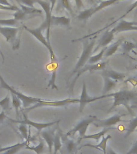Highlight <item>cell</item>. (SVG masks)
Masks as SVG:
<instances>
[{"mask_svg": "<svg viewBox=\"0 0 137 154\" xmlns=\"http://www.w3.org/2000/svg\"><path fill=\"white\" fill-rule=\"evenodd\" d=\"M11 103H12V107L14 108L15 112H16V116H19V110L21 108L22 101L19 100L16 96H14L13 94H11Z\"/></svg>", "mask_w": 137, "mask_h": 154, "instance_id": "d6a6232c", "label": "cell"}, {"mask_svg": "<svg viewBox=\"0 0 137 154\" xmlns=\"http://www.w3.org/2000/svg\"><path fill=\"white\" fill-rule=\"evenodd\" d=\"M111 138V135H108L107 137H102V140L100 143L96 145H91V144H87L85 146L88 147H93V148H96V149H100L103 152V154H107V143H108V140Z\"/></svg>", "mask_w": 137, "mask_h": 154, "instance_id": "83f0119b", "label": "cell"}, {"mask_svg": "<svg viewBox=\"0 0 137 154\" xmlns=\"http://www.w3.org/2000/svg\"><path fill=\"white\" fill-rule=\"evenodd\" d=\"M13 17H14V19H15V20L19 22V21H24V20L29 19L30 18H33L34 16H32V15H29L27 13L23 11L22 9H19L16 12H15V13L13 14Z\"/></svg>", "mask_w": 137, "mask_h": 154, "instance_id": "f546056e", "label": "cell"}, {"mask_svg": "<svg viewBox=\"0 0 137 154\" xmlns=\"http://www.w3.org/2000/svg\"><path fill=\"white\" fill-rule=\"evenodd\" d=\"M135 26H137V22H135Z\"/></svg>", "mask_w": 137, "mask_h": 154, "instance_id": "681fc988", "label": "cell"}, {"mask_svg": "<svg viewBox=\"0 0 137 154\" xmlns=\"http://www.w3.org/2000/svg\"><path fill=\"white\" fill-rule=\"evenodd\" d=\"M7 116L6 115V113H5V111L2 110V112H0V125L2 124L3 121L5 120V119H7Z\"/></svg>", "mask_w": 137, "mask_h": 154, "instance_id": "b9f144b4", "label": "cell"}, {"mask_svg": "<svg viewBox=\"0 0 137 154\" xmlns=\"http://www.w3.org/2000/svg\"><path fill=\"white\" fill-rule=\"evenodd\" d=\"M0 10H4V11H17L19 10V7L13 5L12 7H7V6H3V5L0 4Z\"/></svg>", "mask_w": 137, "mask_h": 154, "instance_id": "f35d334b", "label": "cell"}, {"mask_svg": "<svg viewBox=\"0 0 137 154\" xmlns=\"http://www.w3.org/2000/svg\"><path fill=\"white\" fill-rule=\"evenodd\" d=\"M25 149L34 151L36 154H43L44 152H45L46 147L43 140L40 139L39 140V144L38 145H36V146H29L28 144H27Z\"/></svg>", "mask_w": 137, "mask_h": 154, "instance_id": "f1b7e54d", "label": "cell"}, {"mask_svg": "<svg viewBox=\"0 0 137 154\" xmlns=\"http://www.w3.org/2000/svg\"><path fill=\"white\" fill-rule=\"evenodd\" d=\"M136 128H137V116L136 117L133 118V119H132V120H130L129 123H128V125H127V132H126L125 137H127L130 134H131V133H132V132L135 131Z\"/></svg>", "mask_w": 137, "mask_h": 154, "instance_id": "1f68e13d", "label": "cell"}, {"mask_svg": "<svg viewBox=\"0 0 137 154\" xmlns=\"http://www.w3.org/2000/svg\"><path fill=\"white\" fill-rule=\"evenodd\" d=\"M108 47H105V48H103L101 49V51L98 54H96L95 55H92L91 57L89 58L88 61H87V64H95V63H97L100 61L103 57H104V54H105V51L107 50Z\"/></svg>", "mask_w": 137, "mask_h": 154, "instance_id": "4316f807", "label": "cell"}, {"mask_svg": "<svg viewBox=\"0 0 137 154\" xmlns=\"http://www.w3.org/2000/svg\"><path fill=\"white\" fill-rule=\"evenodd\" d=\"M50 69H51V76L48 83V87H50L51 89H55L58 90L57 85L55 84V80H56V75H57V69H58V62H51L50 63Z\"/></svg>", "mask_w": 137, "mask_h": 154, "instance_id": "44dd1931", "label": "cell"}, {"mask_svg": "<svg viewBox=\"0 0 137 154\" xmlns=\"http://www.w3.org/2000/svg\"><path fill=\"white\" fill-rule=\"evenodd\" d=\"M59 6L63 7L64 9L67 10V11L70 12V14L73 13V10H72V4L70 2V0H59Z\"/></svg>", "mask_w": 137, "mask_h": 154, "instance_id": "d590c367", "label": "cell"}, {"mask_svg": "<svg viewBox=\"0 0 137 154\" xmlns=\"http://www.w3.org/2000/svg\"><path fill=\"white\" fill-rule=\"evenodd\" d=\"M0 88L6 89L7 91H9L11 94H13L14 96H16L22 101L23 106L25 108V109L30 108V106L34 105L35 103H38V101H40L42 100L40 98H36V97L26 96V95H24V94H23L20 91H17L14 88L9 85L7 82L5 81V79L2 78L1 74H0Z\"/></svg>", "mask_w": 137, "mask_h": 154, "instance_id": "7a4b0ae2", "label": "cell"}, {"mask_svg": "<svg viewBox=\"0 0 137 154\" xmlns=\"http://www.w3.org/2000/svg\"><path fill=\"white\" fill-rule=\"evenodd\" d=\"M23 120H14L10 119L11 121L14 123H18V124H24V125H28V126H31V127L35 128L36 129L38 130V132H40L41 131H43V129H46V128H50L53 125H56L59 122H60V120H57V121H53V122H47V123H39V122H34V121H31V120H29L27 116H26V113H24L23 112Z\"/></svg>", "mask_w": 137, "mask_h": 154, "instance_id": "9c48e42d", "label": "cell"}, {"mask_svg": "<svg viewBox=\"0 0 137 154\" xmlns=\"http://www.w3.org/2000/svg\"><path fill=\"white\" fill-rule=\"evenodd\" d=\"M103 74H105L106 75H108L110 79L115 80V81H123L126 78V75L121 72H117L114 71V70L108 69V70H104L103 72Z\"/></svg>", "mask_w": 137, "mask_h": 154, "instance_id": "7402d4cb", "label": "cell"}, {"mask_svg": "<svg viewBox=\"0 0 137 154\" xmlns=\"http://www.w3.org/2000/svg\"><path fill=\"white\" fill-rule=\"evenodd\" d=\"M136 7H137V0H136V1H135V2H134V3H133V4H132V5H131V6H130L129 8L127 9V11H126V13H125L124 14H123L122 16L120 17V18H119V19H118L117 20H115V21L114 22V23H111V24L115 23H116V22H118V20H122V19H123L124 17L127 16V14H129L130 12L132 11H133V10H134L135 8H136Z\"/></svg>", "mask_w": 137, "mask_h": 154, "instance_id": "8d00e7d4", "label": "cell"}, {"mask_svg": "<svg viewBox=\"0 0 137 154\" xmlns=\"http://www.w3.org/2000/svg\"><path fill=\"white\" fill-rule=\"evenodd\" d=\"M135 132H137V129H135ZM135 143H136V144H137V140H136V142H135Z\"/></svg>", "mask_w": 137, "mask_h": 154, "instance_id": "f907efd6", "label": "cell"}, {"mask_svg": "<svg viewBox=\"0 0 137 154\" xmlns=\"http://www.w3.org/2000/svg\"><path fill=\"white\" fill-rule=\"evenodd\" d=\"M62 132H60V130L58 128L57 131L55 132V139H54V144H53V149H54V153L53 154H57L59 151H60V149L62 148Z\"/></svg>", "mask_w": 137, "mask_h": 154, "instance_id": "d4e9b609", "label": "cell"}, {"mask_svg": "<svg viewBox=\"0 0 137 154\" xmlns=\"http://www.w3.org/2000/svg\"><path fill=\"white\" fill-rule=\"evenodd\" d=\"M123 115L116 114L114 115L111 117L106 119V120H97L93 123L94 126L99 128H111L112 126L115 125L119 122L121 121V118Z\"/></svg>", "mask_w": 137, "mask_h": 154, "instance_id": "4fadbf2b", "label": "cell"}, {"mask_svg": "<svg viewBox=\"0 0 137 154\" xmlns=\"http://www.w3.org/2000/svg\"><path fill=\"white\" fill-rule=\"evenodd\" d=\"M19 25V22L14 19H0V26H12V27H18Z\"/></svg>", "mask_w": 137, "mask_h": 154, "instance_id": "4dcf8cb0", "label": "cell"}, {"mask_svg": "<svg viewBox=\"0 0 137 154\" xmlns=\"http://www.w3.org/2000/svg\"><path fill=\"white\" fill-rule=\"evenodd\" d=\"M0 55H1V56H2V63H4L5 62V56H4V55H3V53L1 51V50H0Z\"/></svg>", "mask_w": 137, "mask_h": 154, "instance_id": "bcb514c9", "label": "cell"}, {"mask_svg": "<svg viewBox=\"0 0 137 154\" xmlns=\"http://www.w3.org/2000/svg\"><path fill=\"white\" fill-rule=\"evenodd\" d=\"M96 44V39L95 38L91 41H84L83 45V51L79 57L78 62H77L75 67L72 70V73L70 75V77H72L73 75H75L77 72L80 70L83 67H84L88 61L89 58L91 57V55L93 53L94 46Z\"/></svg>", "mask_w": 137, "mask_h": 154, "instance_id": "3957f363", "label": "cell"}, {"mask_svg": "<svg viewBox=\"0 0 137 154\" xmlns=\"http://www.w3.org/2000/svg\"><path fill=\"white\" fill-rule=\"evenodd\" d=\"M115 129L114 128H104L101 132L96 133V134L92 135H85L83 139H94L96 140V141H99V140L100 139L101 137H105L106 133H108V132H110L111 130Z\"/></svg>", "mask_w": 137, "mask_h": 154, "instance_id": "484cf974", "label": "cell"}, {"mask_svg": "<svg viewBox=\"0 0 137 154\" xmlns=\"http://www.w3.org/2000/svg\"><path fill=\"white\" fill-rule=\"evenodd\" d=\"M23 28L25 29L26 31H28L29 33L31 34L35 38H37V39H38V40L43 45H44L46 48H47V50L49 51V52H50L51 62H55V61H57L56 57H55V53H54V51H53L52 49V47H51L50 44L48 43L47 40V38H46L45 36L43 35V30H47V25H46L45 22H43V23L41 24V26L37 27V28L31 29V28H28V27L26 26H23Z\"/></svg>", "mask_w": 137, "mask_h": 154, "instance_id": "277c9868", "label": "cell"}, {"mask_svg": "<svg viewBox=\"0 0 137 154\" xmlns=\"http://www.w3.org/2000/svg\"><path fill=\"white\" fill-rule=\"evenodd\" d=\"M58 128H48L47 129H43V131H41L40 134L41 137L44 140L47 144L48 149H49V152L51 153L53 149V144H54V139H55V132Z\"/></svg>", "mask_w": 137, "mask_h": 154, "instance_id": "9a60e30c", "label": "cell"}, {"mask_svg": "<svg viewBox=\"0 0 137 154\" xmlns=\"http://www.w3.org/2000/svg\"><path fill=\"white\" fill-rule=\"evenodd\" d=\"M98 118L96 117V116H88L86 118H84V120H82L81 121H79L75 126L72 129H71L69 132H67L65 136H67V137H73L76 132L79 133V142L84 137V136L86 135V132L87 130V128L91 124H93Z\"/></svg>", "mask_w": 137, "mask_h": 154, "instance_id": "8992f818", "label": "cell"}, {"mask_svg": "<svg viewBox=\"0 0 137 154\" xmlns=\"http://www.w3.org/2000/svg\"><path fill=\"white\" fill-rule=\"evenodd\" d=\"M107 154H118L111 148H107Z\"/></svg>", "mask_w": 137, "mask_h": 154, "instance_id": "f6af8a7d", "label": "cell"}, {"mask_svg": "<svg viewBox=\"0 0 137 154\" xmlns=\"http://www.w3.org/2000/svg\"><path fill=\"white\" fill-rule=\"evenodd\" d=\"M29 140L18 143L16 144L11 145V146L5 147V148H0V154H16L21 149H25L26 146L28 144Z\"/></svg>", "mask_w": 137, "mask_h": 154, "instance_id": "e0dca14e", "label": "cell"}, {"mask_svg": "<svg viewBox=\"0 0 137 154\" xmlns=\"http://www.w3.org/2000/svg\"><path fill=\"white\" fill-rule=\"evenodd\" d=\"M126 154H137V144L135 143L133 144V146L132 147V149H130L129 151L127 152Z\"/></svg>", "mask_w": 137, "mask_h": 154, "instance_id": "ab89813d", "label": "cell"}, {"mask_svg": "<svg viewBox=\"0 0 137 154\" xmlns=\"http://www.w3.org/2000/svg\"><path fill=\"white\" fill-rule=\"evenodd\" d=\"M61 139H62V144H64L65 149H66L67 154H72L76 149L78 143L75 142L73 140L69 139V137L65 136V134H62Z\"/></svg>", "mask_w": 137, "mask_h": 154, "instance_id": "d6986e66", "label": "cell"}, {"mask_svg": "<svg viewBox=\"0 0 137 154\" xmlns=\"http://www.w3.org/2000/svg\"><path fill=\"white\" fill-rule=\"evenodd\" d=\"M103 95H107L108 92L112 90L115 87L117 82L110 79L108 75L103 73Z\"/></svg>", "mask_w": 137, "mask_h": 154, "instance_id": "ffe728a7", "label": "cell"}, {"mask_svg": "<svg viewBox=\"0 0 137 154\" xmlns=\"http://www.w3.org/2000/svg\"><path fill=\"white\" fill-rule=\"evenodd\" d=\"M134 68H135V69H137V65H136V66H135V67H134Z\"/></svg>", "mask_w": 137, "mask_h": 154, "instance_id": "c3c4849f", "label": "cell"}, {"mask_svg": "<svg viewBox=\"0 0 137 154\" xmlns=\"http://www.w3.org/2000/svg\"><path fill=\"white\" fill-rule=\"evenodd\" d=\"M106 98V95H103L102 96H96V97H91L88 96L87 91L86 83L85 81L83 82V88H82V93L79 98V112L82 113L84 112V108L86 107L87 103L94 102L97 100H101V99Z\"/></svg>", "mask_w": 137, "mask_h": 154, "instance_id": "7c38bea8", "label": "cell"}, {"mask_svg": "<svg viewBox=\"0 0 137 154\" xmlns=\"http://www.w3.org/2000/svg\"><path fill=\"white\" fill-rule=\"evenodd\" d=\"M111 96L114 97V103H113L112 106L111 107L110 111L118 106H123L124 108H127L131 115H133V111H132L130 104L137 99V92L131 91V90H127V89H122V90H120L119 91H116L114 93L107 94L106 98L111 97Z\"/></svg>", "mask_w": 137, "mask_h": 154, "instance_id": "6da1fadb", "label": "cell"}, {"mask_svg": "<svg viewBox=\"0 0 137 154\" xmlns=\"http://www.w3.org/2000/svg\"><path fill=\"white\" fill-rule=\"evenodd\" d=\"M75 2V5H76L77 9L79 10L84 7V4L83 2V0H74Z\"/></svg>", "mask_w": 137, "mask_h": 154, "instance_id": "60d3db41", "label": "cell"}, {"mask_svg": "<svg viewBox=\"0 0 137 154\" xmlns=\"http://www.w3.org/2000/svg\"><path fill=\"white\" fill-rule=\"evenodd\" d=\"M135 22H128L126 20H120L119 23L114 26L111 31L112 33H120L123 31H137V26H135Z\"/></svg>", "mask_w": 137, "mask_h": 154, "instance_id": "5bb4252c", "label": "cell"}, {"mask_svg": "<svg viewBox=\"0 0 137 154\" xmlns=\"http://www.w3.org/2000/svg\"><path fill=\"white\" fill-rule=\"evenodd\" d=\"M0 4L3 5V6H7V7H12L13 6L7 0H0Z\"/></svg>", "mask_w": 137, "mask_h": 154, "instance_id": "7bdbcfd3", "label": "cell"}, {"mask_svg": "<svg viewBox=\"0 0 137 154\" xmlns=\"http://www.w3.org/2000/svg\"><path fill=\"white\" fill-rule=\"evenodd\" d=\"M57 2V0H49V2L50 3V11L51 12L53 11V9H54V7H55V5Z\"/></svg>", "mask_w": 137, "mask_h": 154, "instance_id": "ee69618b", "label": "cell"}, {"mask_svg": "<svg viewBox=\"0 0 137 154\" xmlns=\"http://www.w3.org/2000/svg\"><path fill=\"white\" fill-rule=\"evenodd\" d=\"M114 35L115 34L112 33L111 31H106L99 41L98 45L96 46V48L93 50V52H96L99 48L108 47V45L111 43V41L114 39Z\"/></svg>", "mask_w": 137, "mask_h": 154, "instance_id": "2e32d148", "label": "cell"}, {"mask_svg": "<svg viewBox=\"0 0 137 154\" xmlns=\"http://www.w3.org/2000/svg\"><path fill=\"white\" fill-rule=\"evenodd\" d=\"M10 104H11V97H10V94L8 93L5 98L0 100V107L3 111H8L10 109Z\"/></svg>", "mask_w": 137, "mask_h": 154, "instance_id": "836d02e7", "label": "cell"}, {"mask_svg": "<svg viewBox=\"0 0 137 154\" xmlns=\"http://www.w3.org/2000/svg\"><path fill=\"white\" fill-rule=\"evenodd\" d=\"M19 31L20 28L19 27L0 26V34L3 35L7 42L11 44L13 51H16L19 48L20 38L18 36Z\"/></svg>", "mask_w": 137, "mask_h": 154, "instance_id": "5b68a950", "label": "cell"}, {"mask_svg": "<svg viewBox=\"0 0 137 154\" xmlns=\"http://www.w3.org/2000/svg\"><path fill=\"white\" fill-rule=\"evenodd\" d=\"M71 19L66 16H51L50 20V26H62L69 27Z\"/></svg>", "mask_w": 137, "mask_h": 154, "instance_id": "ac0fdd59", "label": "cell"}, {"mask_svg": "<svg viewBox=\"0 0 137 154\" xmlns=\"http://www.w3.org/2000/svg\"><path fill=\"white\" fill-rule=\"evenodd\" d=\"M17 2H19V4H23L25 6H27L29 7H35L34 4L36 3L37 0H16Z\"/></svg>", "mask_w": 137, "mask_h": 154, "instance_id": "74e56055", "label": "cell"}, {"mask_svg": "<svg viewBox=\"0 0 137 154\" xmlns=\"http://www.w3.org/2000/svg\"><path fill=\"white\" fill-rule=\"evenodd\" d=\"M36 3H38L42 7L43 10L45 12L46 19L45 23L47 25V40L48 43L50 44V20H51V16H52V12L50 11V3L49 1H44V0H37Z\"/></svg>", "mask_w": 137, "mask_h": 154, "instance_id": "30bf717a", "label": "cell"}, {"mask_svg": "<svg viewBox=\"0 0 137 154\" xmlns=\"http://www.w3.org/2000/svg\"><path fill=\"white\" fill-rule=\"evenodd\" d=\"M123 38H120L118 41H116L115 43H114L111 45L108 46L107 50L105 51V54H104V58H108L111 56L112 55H114L116 51H117L118 48L121 45V43H123Z\"/></svg>", "mask_w": 137, "mask_h": 154, "instance_id": "cb8c5ba5", "label": "cell"}, {"mask_svg": "<svg viewBox=\"0 0 137 154\" xmlns=\"http://www.w3.org/2000/svg\"><path fill=\"white\" fill-rule=\"evenodd\" d=\"M106 66L105 62L102 63H95V64H86L84 67H83L80 70H79L76 73V75L73 79V81L72 82L71 84V86H70V91H72L73 89H74V86L75 82L77 81V79H79V77L83 73L86 72H94V71H99V70H103Z\"/></svg>", "mask_w": 137, "mask_h": 154, "instance_id": "8fae6325", "label": "cell"}, {"mask_svg": "<svg viewBox=\"0 0 137 154\" xmlns=\"http://www.w3.org/2000/svg\"><path fill=\"white\" fill-rule=\"evenodd\" d=\"M121 55H129V53L133 51L135 48H136V44H135L130 41H123L121 43Z\"/></svg>", "mask_w": 137, "mask_h": 154, "instance_id": "603a6c76", "label": "cell"}, {"mask_svg": "<svg viewBox=\"0 0 137 154\" xmlns=\"http://www.w3.org/2000/svg\"><path fill=\"white\" fill-rule=\"evenodd\" d=\"M120 1H123V0H104V1H101L100 3L96 6V7H91L88 9H86L81 11L77 16V19L81 20V21H87L89 18H91L95 13H97L98 11L104 9L106 7H109L111 5H113L114 3Z\"/></svg>", "mask_w": 137, "mask_h": 154, "instance_id": "ba28073f", "label": "cell"}, {"mask_svg": "<svg viewBox=\"0 0 137 154\" xmlns=\"http://www.w3.org/2000/svg\"><path fill=\"white\" fill-rule=\"evenodd\" d=\"M79 102V99H66V100H41L38 101V103H35L34 105L28 108L25 109V113H27L31 111L36 109L38 108L41 107H64L71 104V103H75Z\"/></svg>", "mask_w": 137, "mask_h": 154, "instance_id": "52a82bcc", "label": "cell"}, {"mask_svg": "<svg viewBox=\"0 0 137 154\" xmlns=\"http://www.w3.org/2000/svg\"><path fill=\"white\" fill-rule=\"evenodd\" d=\"M27 126H28V125H24V124H19V126L18 127V129H19V131L20 132V133H21V135L23 136V137L26 140H27L29 138L28 129H27L28 128H27Z\"/></svg>", "mask_w": 137, "mask_h": 154, "instance_id": "e575fe53", "label": "cell"}, {"mask_svg": "<svg viewBox=\"0 0 137 154\" xmlns=\"http://www.w3.org/2000/svg\"><path fill=\"white\" fill-rule=\"evenodd\" d=\"M136 49H137V44H136ZM132 52H134V53H135V55H137V53H135V51H132Z\"/></svg>", "mask_w": 137, "mask_h": 154, "instance_id": "7dc6e473", "label": "cell"}]
</instances>
